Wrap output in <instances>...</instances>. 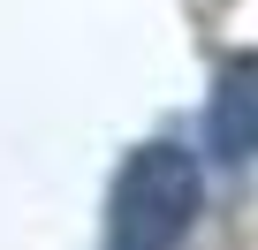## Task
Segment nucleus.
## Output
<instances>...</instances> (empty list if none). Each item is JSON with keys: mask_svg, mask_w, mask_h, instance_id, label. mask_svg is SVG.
<instances>
[{"mask_svg": "<svg viewBox=\"0 0 258 250\" xmlns=\"http://www.w3.org/2000/svg\"><path fill=\"white\" fill-rule=\"evenodd\" d=\"M213 144L220 159H258V53H235L213 91Z\"/></svg>", "mask_w": 258, "mask_h": 250, "instance_id": "f03ea898", "label": "nucleus"}, {"mask_svg": "<svg viewBox=\"0 0 258 250\" xmlns=\"http://www.w3.org/2000/svg\"><path fill=\"white\" fill-rule=\"evenodd\" d=\"M198 152L182 144H145L114 182V250H175L198 220Z\"/></svg>", "mask_w": 258, "mask_h": 250, "instance_id": "f257e3e1", "label": "nucleus"}]
</instances>
